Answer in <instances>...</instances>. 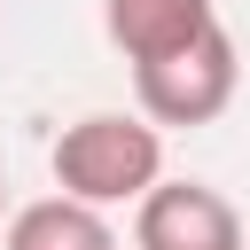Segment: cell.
<instances>
[{"instance_id":"cell-2","label":"cell","mask_w":250,"mask_h":250,"mask_svg":"<svg viewBox=\"0 0 250 250\" xmlns=\"http://www.w3.org/2000/svg\"><path fill=\"white\" fill-rule=\"evenodd\" d=\"M234 86H242V55H234L227 23H211L203 39H188V47L164 55V62H141V70H133L141 125H156V133H164V125H172V133H195V125L227 117Z\"/></svg>"},{"instance_id":"cell-4","label":"cell","mask_w":250,"mask_h":250,"mask_svg":"<svg viewBox=\"0 0 250 250\" xmlns=\"http://www.w3.org/2000/svg\"><path fill=\"white\" fill-rule=\"evenodd\" d=\"M211 23H219L211 0H102V31H109V47H117L133 70L180 55V47L203 39Z\"/></svg>"},{"instance_id":"cell-1","label":"cell","mask_w":250,"mask_h":250,"mask_svg":"<svg viewBox=\"0 0 250 250\" xmlns=\"http://www.w3.org/2000/svg\"><path fill=\"white\" fill-rule=\"evenodd\" d=\"M156 180H164V133L125 109H94V117L62 125V141H55V188L86 211L141 203Z\"/></svg>"},{"instance_id":"cell-3","label":"cell","mask_w":250,"mask_h":250,"mask_svg":"<svg viewBox=\"0 0 250 250\" xmlns=\"http://www.w3.org/2000/svg\"><path fill=\"white\" fill-rule=\"evenodd\" d=\"M133 250H250L242 211L203 180H156L133 203Z\"/></svg>"},{"instance_id":"cell-5","label":"cell","mask_w":250,"mask_h":250,"mask_svg":"<svg viewBox=\"0 0 250 250\" xmlns=\"http://www.w3.org/2000/svg\"><path fill=\"white\" fill-rule=\"evenodd\" d=\"M0 250H117V227L70 195H39L23 211H8V234Z\"/></svg>"},{"instance_id":"cell-6","label":"cell","mask_w":250,"mask_h":250,"mask_svg":"<svg viewBox=\"0 0 250 250\" xmlns=\"http://www.w3.org/2000/svg\"><path fill=\"white\" fill-rule=\"evenodd\" d=\"M0 211H8V188H0Z\"/></svg>"}]
</instances>
